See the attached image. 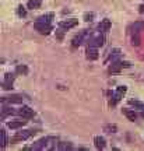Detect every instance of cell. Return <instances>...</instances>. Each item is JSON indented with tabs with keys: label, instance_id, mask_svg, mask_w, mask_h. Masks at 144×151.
Returning a JSON list of instances; mask_svg holds the SVG:
<instances>
[{
	"label": "cell",
	"instance_id": "ffe728a7",
	"mask_svg": "<svg viewBox=\"0 0 144 151\" xmlns=\"http://www.w3.org/2000/svg\"><path fill=\"white\" fill-rule=\"evenodd\" d=\"M59 148H60V150H71L73 146H71L70 143H60V144H59Z\"/></svg>",
	"mask_w": 144,
	"mask_h": 151
},
{
	"label": "cell",
	"instance_id": "d6986e66",
	"mask_svg": "<svg viewBox=\"0 0 144 151\" xmlns=\"http://www.w3.org/2000/svg\"><path fill=\"white\" fill-rule=\"evenodd\" d=\"M16 70H17V73H20V74H28L27 66H24V65H18Z\"/></svg>",
	"mask_w": 144,
	"mask_h": 151
},
{
	"label": "cell",
	"instance_id": "ac0fdd59",
	"mask_svg": "<svg viewBox=\"0 0 144 151\" xmlns=\"http://www.w3.org/2000/svg\"><path fill=\"white\" fill-rule=\"evenodd\" d=\"M46 139H42V140H39L38 141V144L37 146H34L32 147V148H34V150H41V148H43V147H46Z\"/></svg>",
	"mask_w": 144,
	"mask_h": 151
},
{
	"label": "cell",
	"instance_id": "ba28073f",
	"mask_svg": "<svg viewBox=\"0 0 144 151\" xmlns=\"http://www.w3.org/2000/svg\"><path fill=\"white\" fill-rule=\"evenodd\" d=\"M87 59L90 60L98 59V50L95 48H92V46H88V49H87Z\"/></svg>",
	"mask_w": 144,
	"mask_h": 151
},
{
	"label": "cell",
	"instance_id": "7402d4cb",
	"mask_svg": "<svg viewBox=\"0 0 144 151\" xmlns=\"http://www.w3.org/2000/svg\"><path fill=\"white\" fill-rule=\"evenodd\" d=\"M105 132H108V133H115V132H116V126H115V124H107V126H105Z\"/></svg>",
	"mask_w": 144,
	"mask_h": 151
},
{
	"label": "cell",
	"instance_id": "8992f818",
	"mask_svg": "<svg viewBox=\"0 0 144 151\" xmlns=\"http://www.w3.org/2000/svg\"><path fill=\"white\" fill-rule=\"evenodd\" d=\"M1 101H3V102L9 101L10 104H21L22 102V97L21 95H10V97H3Z\"/></svg>",
	"mask_w": 144,
	"mask_h": 151
},
{
	"label": "cell",
	"instance_id": "f1b7e54d",
	"mask_svg": "<svg viewBox=\"0 0 144 151\" xmlns=\"http://www.w3.org/2000/svg\"><path fill=\"white\" fill-rule=\"evenodd\" d=\"M139 11H140V13H144V4H141L139 7Z\"/></svg>",
	"mask_w": 144,
	"mask_h": 151
},
{
	"label": "cell",
	"instance_id": "f546056e",
	"mask_svg": "<svg viewBox=\"0 0 144 151\" xmlns=\"http://www.w3.org/2000/svg\"><path fill=\"white\" fill-rule=\"evenodd\" d=\"M58 38H59V39H62V38H63V34L59 32V34H58Z\"/></svg>",
	"mask_w": 144,
	"mask_h": 151
},
{
	"label": "cell",
	"instance_id": "4316f807",
	"mask_svg": "<svg viewBox=\"0 0 144 151\" xmlns=\"http://www.w3.org/2000/svg\"><path fill=\"white\" fill-rule=\"evenodd\" d=\"M3 88H4V90H11V88H13V83H9V81H3Z\"/></svg>",
	"mask_w": 144,
	"mask_h": 151
},
{
	"label": "cell",
	"instance_id": "cb8c5ba5",
	"mask_svg": "<svg viewBox=\"0 0 144 151\" xmlns=\"http://www.w3.org/2000/svg\"><path fill=\"white\" fill-rule=\"evenodd\" d=\"M14 113V111L11 108H3V112H1V116L4 118V116H7V115H13Z\"/></svg>",
	"mask_w": 144,
	"mask_h": 151
},
{
	"label": "cell",
	"instance_id": "2e32d148",
	"mask_svg": "<svg viewBox=\"0 0 144 151\" xmlns=\"http://www.w3.org/2000/svg\"><path fill=\"white\" fill-rule=\"evenodd\" d=\"M6 143H7V140H6V132L4 130H0V147L4 148Z\"/></svg>",
	"mask_w": 144,
	"mask_h": 151
},
{
	"label": "cell",
	"instance_id": "9c48e42d",
	"mask_svg": "<svg viewBox=\"0 0 144 151\" xmlns=\"http://www.w3.org/2000/svg\"><path fill=\"white\" fill-rule=\"evenodd\" d=\"M86 34H87V32H81L80 35H77V37L73 38V41H71V46H73V48H77V46H80L81 42H83V38L86 37Z\"/></svg>",
	"mask_w": 144,
	"mask_h": 151
},
{
	"label": "cell",
	"instance_id": "6da1fadb",
	"mask_svg": "<svg viewBox=\"0 0 144 151\" xmlns=\"http://www.w3.org/2000/svg\"><path fill=\"white\" fill-rule=\"evenodd\" d=\"M34 27H35L37 31H39V34H42V35H48V34H50V31H52V25H50L49 22L37 21Z\"/></svg>",
	"mask_w": 144,
	"mask_h": 151
},
{
	"label": "cell",
	"instance_id": "44dd1931",
	"mask_svg": "<svg viewBox=\"0 0 144 151\" xmlns=\"http://www.w3.org/2000/svg\"><path fill=\"white\" fill-rule=\"evenodd\" d=\"M17 14L20 17H25L27 16V11H25V9L22 7V6H18V9H17Z\"/></svg>",
	"mask_w": 144,
	"mask_h": 151
},
{
	"label": "cell",
	"instance_id": "30bf717a",
	"mask_svg": "<svg viewBox=\"0 0 144 151\" xmlns=\"http://www.w3.org/2000/svg\"><path fill=\"white\" fill-rule=\"evenodd\" d=\"M94 143H95V147L98 148V150H102V148H105V146H107L105 139L101 137V136H96L95 139H94Z\"/></svg>",
	"mask_w": 144,
	"mask_h": 151
},
{
	"label": "cell",
	"instance_id": "7c38bea8",
	"mask_svg": "<svg viewBox=\"0 0 144 151\" xmlns=\"http://www.w3.org/2000/svg\"><path fill=\"white\" fill-rule=\"evenodd\" d=\"M122 62H116V63H113L111 67H109V73H119V71L122 70Z\"/></svg>",
	"mask_w": 144,
	"mask_h": 151
},
{
	"label": "cell",
	"instance_id": "4dcf8cb0",
	"mask_svg": "<svg viewBox=\"0 0 144 151\" xmlns=\"http://www.w3.org/2000/svg\"><path fill=\"white\" fill-rule=\"evenodd\" d=\"M140 116H141V118L144 119V111H143V112H141V113H140Z\"/></svg>",
	"mask_w": 144,
	"mask_h": 151
},
{
	"label": "cell",
	"instance_id": "d4e9b609",
	"mask_svg": "<svg viewBox=\"0 0 144 151\" xmlns=\"http://www.w3.org/2000/svg\"><path fill=\"white\" fill-rule=\"evenodd\" d=\"M126 90H127V88H126V87H125V86L117 87V91H116V94H117V95H119V97H122L123 94L126 92Z\"/></svg>",
	"mask_w": 144,
	"mask_h": 151
},
{
	"label": "cell",
	"instance_id": "83f0119b",
	"mask_svg": "<svg viewBox=\"0 0 144 151\" xmlns=\"http://www.w3.org/2000/svg\"><path fill=\"white\" fill-rule=\"evenodd\" d=\"M92 17H94V14H88V13H87L86 16H84V18H86V21H91V18H92Z\"/></svg>",
	"mask_w": 144,
	"mask_h": 151
},
{
	"label": "cell",
	"instance_id": "e0dca14e",
	"mask_svg": "<svg viewBox=\"0 0 144 151\" xmlns=\"http://www.w3.org/2000/svg\"><path fill=\"white\" fill-rule=\"evenodd\" d=\"M132 43H133L134 46H139L140 45V35H139V31H136L133 34V38H132Z\"/></svg>",
	"mask_w": 144,
	"mask_h": 151
},
{
	"label": "cell",
	"instance_id": "484cf974",
	"mask_svg": "<svg viewBox=\"0 0 144 151\" xmlns=\"http://www.w3.org/2000/svg\"><path fill=\"white\" fill-rule=\"evenodd\" d=\"M13 80H14V74H13V73H6V76H4V81L13 83Z\"/></svg>",
	"mask_w": 144,
	"mask_h": 151
},
{
	"label": "cell",
	"instance_id": "8fae6325",
	"mask_svg": "<svg viewBox=\"0 0 144 151\" xmlns=\"http://www.w3.org/2000/svg\"><path fill=\"white\" fill-rule=\"evenodd\" d=\"M122 112H123V115H125L129 120H132V122H134V120L137 119L136 112H134V111H132V109H122Z\"/></svg>",
	"mask_w": 144,
	"mask_h": 151
},
{
	"label": "cell",
	"instance_id": "4fadbf2b",
	"mask_svg": "<svg viewBox=\"0 0 144 151\" xmlns=\"http://www.w3.org/2000/svg\"><path fill=\"white\" fill-rule=\"evenodd\" d=\"M53 20V13H48V14H45V16H41L39 18H38V21L41 22H49L50 24V21Z\"/></svg>",
	"mask_w": 144,
	"mask_h": 151
},
{
	"label": "cell",
	"instance_id": "5b68a950",
	"mask_svg": "<svg viewBox=\"0 0 144 151\" xmlns=\"http://www.w3.org/2000/svg\"><path fill=\"white\" fill-rule=\"evenodd\" d=\"M27 123V120H11V122H9L7 123V127H10V129L16 130V129H20V127H22L24 124Z\"/></svg>",
	"mask_w": 144,
	"mask_h": 151
},
{
	"label": "cell",
	"instance_id": "7a4b0ae2",
	"mask_svg": "<svg viewBox=\"0 0 144 151\" xmlns=\"http://www.w3.org/2000/svg\"><path fill=\"white\" fill-rule=\"evenodd\" d=\"M32 134H35V130H24V132H18L13 139H11V143H17L20 140H27L28 137H31Z\"/></svg>",
	"mask_w": 144,
	"mask_h": 151
},
{
	"label": "cell",
	"instance_id": "277c9868",
	"mask_svg": "<svg viewBox=\"0 0 144 151\" xmlns=\"http://www.w3.org/2000/svg\"><path fill=\"white\" fill-rule=\"evenodd\" d=\"M78 24V20H76V18H71V20H64L59 24V27L63 28V29H69V28H73L76 27Z\"/></svg>",
	"mask_w": 144,
	"mask_h": 151
},
{
	"label": "cell",
	"instance_id": "52a82bcc",
	"mask_svg": "<svg viewBox=\"0 0 144 151\" xmlns=\"http://www.w3.org/2000/svg\"><path fill=\"white\" fill-rule=\"evenodd\" d=\"M109 28H111V20H108V18L102 20V21L99 22V25H98V29H99L101 32H107V31H109Z\"/></svg>",
	"mask_w": 144,
	"mask_h": 151
},
{
	"label": "cell",
	"instance_id": "9a60e30c",
	"mask_svg": "<svg viewBox=\"0 0 144 151\" xmlns=\"http://www.w3.org/2000/svg\"><path fill=\"white\" fill-rule=\"evenodd\" d=\"M28 9H39L41 7V0H28Z\"/></svg>",
	"mask_w": 144,
	"mask_h": 151
},
{
	"label": "cell",
	"instance_id": "3957f363",
	"mask_svg": "<svg viewBox=\"0 0 144 151\" xmlns=\"http://www.w3.org/2000/svg\"><path fill=\"white\" fill-rule=\"evenodd\" d=\"M18 115L20 116H22L24 119H31L34 118V109H31L30 106H22V108L18 109Z\"/></svg>",
	"mask_w": 144,
	"mask_h": 151
},
{
	"label": "cell",
	"instance_id": "5bb4252c",
	"mask_svg": "<svg viewBox=\"0 0 144 151\" xmlns=\"http://www.w3.org/2000/svg\"><path fill=\"white\" fill-rule=\"evenodd\" d=\"M104 41H105L104 37H98V38H95V39L91 41L90 46H92V48H94V46H102V45H104Z\"/></svg>",
	"mask_w": 144,
	"mask_h": 151
},
{
	"label": "cell",
	"instance_id": "603a6c76",
	"mask_svg": "<svg viewBox=\"0 0 144 151\" xmlns=\"http://www.w3.org/2000/svg\"><path fill=\"white\" fill-rule=\"evenodd\" d=\"M129 104H130V105H134V106H137V108H144V104H141L140 101H136V99H130Z\"/></svg>",
	"mask_w": 144,
	"mask_h": 151
}]
</instances>
